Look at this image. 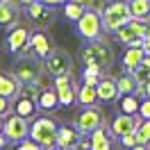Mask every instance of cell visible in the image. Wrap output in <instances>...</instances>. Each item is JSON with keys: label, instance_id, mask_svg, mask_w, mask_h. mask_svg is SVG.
Segmentation results:
<instances>
[{"label": "cell", "instance_id": "6da1fadb", "mask_svg": "<svg viewBox=\"0 0 150 150\" xmlns=\"http://www.w3.org/2000/svg\"><path fill=\"white\" fill-rule=\"evenodd\" d=\"M100 16H103L105 32L107 34H116V30H121L132 18V11H130V5L125 0H109L107 7L100 11Z\"/></svg>", "mask_w": 150, "mask_h": 150}, {"label": "cell", "instance_id": "7a4b0ae2", "mask_svg": "<svg viewBox=\"0 0 150 150\" xmlns=\"http://www.w3.org/2000/svg\"><path fill=\"white\" fill-rule=\"evenodd\" d=\"M80 59H82V64H96V66H100L103 71H109L114 64V52H112V48H109L107 41L96 39V41H89L80 50Z\"/></svg>", "mask_w": 150, "mask_h": 150}, {"label": "cell", "instance_id": "3957f363", "mask_svg": "<svg viewBox=\"0 0 150 150\" xmlns=\"http://www.w3.org/2000/svg\"><path fill=\"white\" fill-rule=\"evenodd\" d=\"M57 127L59 123L48 118V116H34V121L30 123V139H34L39 146L46 150L57 146Z\"/></svg>", "mask_w": 150, "mask_h": 150}, {"label": "cell", "instance_id": "277c9868", "mask_svg": "<svg viewBox=\"0 0 150 150\" xmlns=\"http://www.w3.org/2000/svg\"><path fill=\"white\" fill-rule=\"evenodd\" d=\"M75 30H77V34L84 39V41H96V39H103V16H100V11H93V9H86L77 23H75Z\"/></svg>", "mask_w": 150, "mask_h": 150}, {"label": "cell", "instance_id": "5b68a950", "mask_svg": "<svg viewBox=\"0 0 150 150\" xmlns=\"http://www.w3.org/2000/svg\"><path fill=\"white\" fill-rule=\"evenodd\" d=\"M100 125H105V114L98 105H82L80 114L75 116V127L82 132L84 137H89L93 130H98Z\"/></svg>", "mask_w": 150, "mask_h": 150}, {"label": "cell", "instance_id": "8992f818", "mask_svg": "<svg viewBox=\"0 0 150 150\" xmlns=\"http://www.w3.org/2000/svg\"><path fill=\"white\" fill-rule=\"evenodd\" d=\"M43 73H46V68L39 62V57H34V59H18V64L11 68V75L21 84H37Z\"/></svg>", "mask_w": 150, "mask_h": 150}, {"label": "cell", "instance_id": "52a82bcc", "mask_svg": "<svg viewBox=\"0 0 150 150\" xmlns=\"http://www.w3.org/2000/svg\"><path fill=\"white\" fill-rule=\"evenodd\" d=\"M148 21H139V18H130L121 30H116V39L123 46H143V37L148 32Z\"/></svg>", "mask_w": 150, "mask_h": 150}, {"label": "cell", "instance_id": "ba28073f", "mask_svg": "<svg viewBox=\"0 0 150 150\" xmlns=\"http://www.w3.org/2000/svg\"><path fill=\"white\" fill-rule=\"evenodd\" d=\"M43 68H46V73L50 75V77H59V75L73 73V62H71L68 52L52 48V50H50V55L43 59Z\"/></svg>", "mask_w": 150, "mask_h": 150}, {"label": "cell", "instance_id": "9c48e42d", "mask_svg": "<svg viewBox=\"0 0 150 150\" xmlns=\"http://www.w3.org/2000/svg\"><path fill=\"white\" fill-rule=\"evenodd\" d=\"M2 134L7 137L9 143H18V141L28 139L30 137V121L18 116L16 112L7 114L5 116V130H2Z\"/></svg>", "mask_w": 150, "mask_h": 150}, {"label": "cell", "instance_id": "30bf717a", "mask_svg": "<svg viewBox=\"0 0 150 150\" xmlns=\"http://www.w3.org/2000/svg\"><path fill=\"white\" fill-rule=\"evenodd\" d=\"M25 11H28L30 23H34L39 30H46L55 23V7L43 2V0H34L32 5L25 7Z\"/></svg>", "mask_w": 150, "mask_h": 150}, {"label": "cell", "instance_id": "8fae6325", "mask_svg": "<svg viewBox=\"0 0 150 150\" xmlns=\"http://www.w3.org/2000/svg\"><path fill=\"white\" fill-rule=\"evenodd\" d=\"M52 86H55L62 107H73V105H77V84L73 82V73L52 77Z\"/></svg>", "mask_w": 150, "mask_h": 150}, {"label": "cell", "instance_id": "7c38bea8", "mask_svg": "<svg viewBox=\"0 0 150 150\" xmlns=\"http://www.w3.org/2000/svg\"><path fill=\"white\" fill-rule=\"evenodd\" d=\"M143 121L139 114H118L116 118L112 121V125H109V130H112V134L116 137V139H121L123 134H130V132H137V127H139V123Z\"/></svg>", "mask_w": 150, "mask_h": 150}, {"label": "cell", "instance_id": "4fadbf2b", "mask_svg": "<svg viewBox=\"0 0 150 150\" xmlns=\"http://www.w3.org/2000/svg\"><path fill=\"white\" fill-rule=\"evenodd\" d=\"M96 91H98V100H100V103H114V100H118V96H121L116 77H109L107 73H103L100 82L96 84Z\"/></svg>", "mask_w": 150, "mask_h": 150}, {"label": "cell", "instance_id": "5bb4252c", "mask_svg": "<svg viewBox=\"0 0 150 150\" xmlns=\"http://www.w3.org/2000/svg\"><path fill=\"white\" fill-rule=\"evenodd\" d=\"M30 34H32V32H30L25 25H18V23H16V25L9 28V32H7V39H5V41H7V48L16 55L23 46L30 43Z\"/></svg>", "mask_w": 150, "mask_h": 150}, {"label": "cell", "instance_id": "9a60e30c", "mask_svg": "<svg viewBox=\"0 0 150 150\" xmlns=\"http://www.w3.org/2000/svg\"><path fill=\"white\" fill-rule=\"evenodd\" d=\"M82 139V132L77 127H71V125H59L57 127V146L62 148H77V143Z\"/></svg>", "mask_w": 150, "mask_h": 150}, {"label": "cell", "instance_id": "2e32d148", "mask_svg": "<svg viewBox=\"0 0 150 150\" xmlns=\"http://www.w3.org/2000/svg\"><path fill=\"white\" fill-rule=\"evenodd\" d=\"M37 107L41 112H55L57 107H59V98H57L55 86H39Z\"/></svg>", "mask_w": 150, "mask_h": 150}, {"label": "cell", "instance_id": "e0dca14e", "mask_svg": "<svg viewBox=\"0 0 150 150\" xmlns=\"http://www.w3.org/2000/svg\"><path fill=\"white\" fill-rule=\"evenodd\" d=\"M14 112L18 114V116H23V118H34L39 112V107H37V98H30V96H16L14 98Z\"/></svg>", "mask_w": 150, "mask_h": 150}, {"label": "cell", "instance_id": "ac0fdd59", "mask_svg": "<svg viewBox=\"0 0 150 150\" xmlns=\"http://www.w3.org/2000/svg\"><path fill=\"white\" fill-rule=\"evenodd\" d=\"M112 130L107 125H100L98 130H93L89 134L91 139V150H112Z\"/></svg>", "mask_w": 150, "mask_h": 150}, {"label": "cell", "instance_id": "d6986e66", "mask_svg": "<svg viewBox=\"0 0 150 150\" xmlns=\"http://www.w3.org/2000/svg\"><path fill=\"white\" fill-rule=\"evenodd\" d=\"M30 43L34 48V52H37L39 59H46L50 55V50H52V41L48 39V34L43 30H39V32H32L30 34Z\"/></svg>", "mask_w": 150, "mask_h": 150}, {"label": "cell", "instance_id": "ffe728a7", "mask_svg": "<svg viewBox=\"0 0 150 150\" xmlns=\"http://www.w3.org/2000/svg\"><path fill=\"white\" fill-rule=\"evenodd\" d=\"M146 55H148V52H146V48H143V46H127L125 55H123V68L132 73V71L143 62V57H146Z\"/></svg>", "mask_w": 150, "mask_h": 150}, {"label": "cell", "instance_id": "44dd1931", "mask_svg": "<svg viewBox=\"0 0 150 150\" xmlns=\"http://www.w3.org/2000/svg\"><path fill=\"white\" fill-rule=\"evenodd\" d=\"M18 23V5H14L9 0L0 2V28H14Z\"/></svg>", "mask_w": 150, "mask_h": 150}, {"label": "cell", "instance_id": "7402d4cb", "mask_svg": "<svg viewBox=\"0 0 150 150\" xmlns=\"http://www.w3.org/2000/svg\"><path fill=\"white\" fill-rule=\"evenodd\" d=\"M21 86H23V84H21L11 73H0V96L14 100V98L21 93Z\"/></svg>", "mask_w": 150, "mask_h": 150}, {"label": "cell", "instance_id": "603a6c76", "mask_svg": "<svg viewBox=\"0 0 150 150\" xmlns=\"http://www.w3.org/2000/svg\"><path fill=\"white\" fill-rule=\"evenodd\" d=\"M98 91L93 84H82L77 86V105H98Z\"/></svg>", "mask_w": 150, "mask_h": 150}, {"label": "cell", "instance_id": "cb8c5ba5", "mask_svg": "<svg viewBox=\"0 0 150 150\" xmlns=\"http://www.w3.org/2000/svg\"><path fill=\"white\" fill-rule=\"evenodd\" d=\"M116 82H118V91H121V96H125V93H137V89L141 86L139 82H137L134 73H130V71H125L121 77H116Z\"/></svg>", "mask_w": 150, "mask_h": 150}, {"label": "cell", "instance_id": "d4e9b609", "mask_svg": "<svg viewBox=\"0 0 150 150\" xmlns=\"http://www.w3.org/2000/svg\"><path fill=\"white\" fill-rule=\"evenodd\" d=\"M127 5H130L132 18L150 21V0H130Z\"/></svg>", "mask_w": 150, "mask_h": 150}, {"label": "cell", "instance_id": "484cf974", "mask_svg": "<svg viewBox=\"0 0 150 150\" xmlns=\"http://www.w3.org/2000/svg\"><path fill=\"white\" fill-rule=\"evenodd\" d=\"M121 100V112L123 114H139V105H141V98L137 93H125V96H118Z\"/></svg>", "mask_w": 150, "mask_h": 150}, {"label": "cell", "instance_id": "4316f807", "mask_svg": "<svg viewBox=\"0 0 150 150\" xmlns=\"http://www.w3.org/2000/svg\"><path fill=\"white\" fill-rule=\"evenodd\" d=\"M84 5H80L77 0H66L64 2V16L66 21H71V23H77V18L84 14Z\"/></svg>", "mask_w": 150, "mask_h": 150}, {"label": "cell", "instance_id": "83f0119b", "mask_svg": "<svg viewBox=\"0 0 150 150\" xmlns=\"http://www.w3.org/2000/svg\"><path fill=\"white\" fill-rule=\"evenodd\" d=\"M132 73H134V77H137V82H139V84H143V82L150 77V55L143 57V62H141V64L137 66Z\"/></svg>", "mask_w": 150, "mask_h": 150}, {"label": "cell", "instance_id": "f1b7e54d", "mask_svg": "<svg viewBox=\"0 0 150 150\" xmlns=\"http://www.w3.org/2000/svg\"><path fill=\"white\" fill-rule=\"evenodd\" d=\"M137 143L139 146H148L150 143V118H143L137 127Z\"/></svg>", "mask_w": 150, "mask_h": 150}, {"label": "cell", "instance_id": "f546056e", "mask_svg": "<svg viewBox=\"0 0 150 150\" xmlns=\"http://www.w3.org/2000/svg\"><path fill=\"white\" fill-rule=\"evenodd\" d=\"M14 150H46L43 146H39L34 139H23V141H18V143H14Z\"/></svg>", "mask_w": 150, "mask_h": 150}, {"label": "cell", "instance_id": "4dcf8cb0", "mask_svg": "<svg viewBox=\"0 0 150 150\" xmlns=\"http://www.w3.org/2000/svg\"><path fill=\"white\" fill-rule=\"evenodd\" d=\"M11 112H14V100L0 96V116H7V114H11Z\"/></svg>", "mask_w": 150, "mask_h": 150}, {"label": "cell", "instance_id": "1f68e13d", "mask_svg": "<svg viewBox=\"0 0 150 150\" xmlns=\"http://www.w3.org/2000/svg\"><path fill=\"white\" fill-rule=\"evenodd\" d=\"M121 146H125V148L130 150V148H134V146H137V132H130V134H123L121 139Z\"/></svg>", "mask_w": 150, "mask_h": 150}, {"label": "cell", "instance_id": "d6a6232c", "mask_svg": "<svg viewBox=\"0 0 150 150\" xmlns=\"http://www.w3.org/2000/svg\"><path fill=\"white\" fill-rule=\"evenodd\" d=\"M139 116H141V118H150V98H141Z\"/></svg>", "mask_w": 150, "mask_h": 150}, {"label": "cell", "instance_id": "836d02e7", "mask_svg": "<svg viewBox=\"0 0 150 150\" xmlns=\"http://www.w3.org/2000/svg\"><path fill=\"white\" fill-rule=\"evenodd\" d=\"M100 77H103V75H93V73H82V82H84V84H98V82H100Z\"/></svg>", "mask_w": 150, "mask_h": 150}, {"label": "cell", "instance_id": "e575fe53", "mask_svg": "<svg viewBox=\"0 0 150 150\" xmlns=\"http://www.w3.org/2000/svg\"><path fill=\"white\" fill-rule=\"evenodd\" d=\"M143 48H146V52L150 55V28H148V32H146V37H143Z\"/></svg>", "mask_w": 150, "mask_h": 150}, {"label": "cell", "instance_id": "d590c367", "mask_svg": "<svg viewBox=\"0 0 150 150\" xmlns=\"http://www.w3.org/2000/svg\"><path fill=\"white\" fill-rule=\"evenodd\" d=\"M143 98H150V77L143 82Z\"/></svg>", "mask_w": 150, "mask_h": 150}, {"label": "cell", "instance_id": "8d00e7d4", "mask_svg": "<svg viewBox=\"0 0 150 150\" xmlns=\"http://www.w3.org/2000/svg\"><path fill=\"white\" fill-rule=\"evenodd\" d=\"M9 141H7V137L5 134H0V150H5V146H7Z\"/></svg>", "mask_w": 150, "mask_h": 150}, {"label": "cell", "instance_id": "74e56055", "mask_svg": "<svg viewBox=\"0 0 150 150\" xmlns=\"http://www.w3.org/2000/svg\"><path fill=\"white\" fill-rule=\"evenodd\" d=\"M43 2H48V5H52V7H55V5H64L66 0H43Z\"/></svg>", "mask_w": 150, "mask_h": 150}, {"label": "cell", "instance_id": "f35d334b", "mask_svg": "<svg viewBox=\"0 0 150 150\" xmlns=\"http://www.w3.org/2000/svg\"><path fill=\"white\" fill-rule=\"evenodd\" d=\"M34 0H16V5H23V7H28V5H32Z\"/></svg>", "mask_w": 150, "mask_h": 150}, {"label": "cell", "instance_id": "ab89813d", "mask_svg": "<svg viewBox=\"0 0 150 150\" xmlns=\"http://www.w3.org/2000/svg\"><path fill=\"white\" fill-rule=\"evenodd\" d=\"M130 150H148V146H139V143H137V146H134V148H130Z\"/></svg>", "mask_w": 150, "mask_h": 150}, {"label": "cell", "instance_id": "60d3db41", "mask_svg": "<svg viewBox=\"0 0 150 150\" xmlns=\"http://www.w3.org/2000/svg\"><path fill=\"white\" fill-rule=\"evenodd\" d=\"M2 130H5V116H0V134H2Z\"/></svg>", "mask_w": 150, "mask_h": 150}, {"label": "cell", "instance_id": "b9f144b4", "mask_svg": "<svg viewBox=\"0 0 150 150\" xmlns=\"http://www.w3.org/2000/svg\"><path fill=\"white\" fill-rule=\"evenodd\" d=\"M50 150H73V148H62V146H55V148H50Z\"/></svg>", "mask_w": 150, "mask_h": 150}, {"label": "cell", "instance_id": "7bdbcfd3", "mask_svg": "<svg viewBox=\"0 0 150 150\" xmlns=\"http://www.w3.org/2000/svg\"><path fill=\"white\" fill-rule=\"evenodd\" d=\"M148 150H150V143H148Z\"/></svg>", "mask_w": 150, "mask_h": 150}, {"label": "cell", "instance_id": "ee69618b", "mask_svg": "<svg viewBox=\"0 0 150 150\" xmlns=\"http://www.w3.org/2000/svg\"><path fill=\"white\" fill-rule=\"evenodd\" d=\"M0 2H5V0H0Z\"/></svg>", "mask_w": 150, "mask_h": 150}]
</instances>
